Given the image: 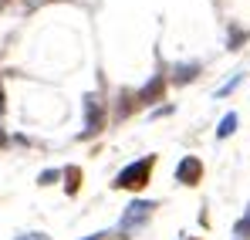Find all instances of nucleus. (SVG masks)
<instances>
[{
  "mask_svg": "<svg viewBox=\"0 0 250 240\" xmlns=\"http://www.w3.org/2000/svg\"><path fill=\"white\" fill-rule=\"evenodd\" d=\"M166 85H169V75H166V71H156L152 78L135 91V102H142V105H156V102H163Z\"/></svg>",
  "mask_w": 250,
  "mask_h": 240,
  "instance_id": "20e7f679",
  "label": "nucleus"
},
{
  "mask_svg": "<svg viewBox=\"0 0 250 240\" xmlns=\"http://www.w3.org/2000/svg\"><path fill=\"white\" fill-rule=\"evenodd\" d=\"M17 240H51L47 234H41V230H34V234H21Z\"/></svg>",
  "mask_w": 250,
  "mask_h": 240,
  "instance_id": "9b49d317",
  "label": "nucleus"
},
{
  "mask_svg": "<svg viewBox=\"0 0 250 240\" xmlns=\"http://www.w3.org/2000/svg\"><path fill=\"white\" fill-rule=\"evenodd\" d=\"M240 78H244V75H233V78H230L227 85H223V88H220V91H216V98H223V95H230V91H233V88L240 85Z\"/></svg>",
  "mask_w": 250,
  "mask_h": 240,
  "instance_id": "9d476101",
  "label": "nucleus"
},
{
  "mask_svg": "<svg viewBox=\"0 0 250 240\" xmlns=\"http://www.w3.org/2000/svg\"><path fill=\"white\" fill-rule=\"evenodd\" d=\"M0 3H3V0H0Z\"/></svg>",
  "mask_w": 250,
  "mask_h": 240,
  "instance_id": "dca6fc26",
  "label": "nucleus"
},
{
  "mask_svg": "<svg viewBox=\"0 0 250 240\" xmlns=\"http://www.w3.org/2000/svg\"><path fill=\"white\" fill-rule=\"evenodd\" d=\"M237 132V112H227L223 119H220V129H216V139H227V135H233Z\"/></svg>",
  "mask_w": 250,
  "mask_h": 240,
  "instance_id": "0eeeda50",
  "label": "nucleus"
},
{
  "mask_svg": "<svg viewBox=\"0 0 250 240\" xmlns=\"http://www.w3.org/2000/svg\"><path fill=\"white\" fill-rule=\"evenodd\" d=\"M152 169H156V156H142V159L128 162L122 173L115 176V190H132V193H139V190H146L149 186V179H152Z\"/></svg>",
  "mask_w": 250,
  "mask_h": 240,
  "instance_id": "f257e3e1",
  "label": "nucleus"
},
{
  "mask_svg": "<svg viewBox=\"0 0 250 240\" xmlns=\"http://www.w3.org/2000/svg\"><path fill=\"white\" fill-rule=\"evenodd\" d=\"M200 75V61H189V65H176V75H172V81L176 85H186V81H193Z\"/></svg>",
  "mask_w": 250,
  "mask_h": 240,
  "instance_id": "423d86ee",
  "label": "nucleus"
},
{
  "mask_svg": "<svg viewBox=\"0 0 250 240\" xmlns=\"http://www.w3.org/2000/svg\"><path fill=\"white\" fill-rule=\"evenodd\" d=\"M156 206H159V203H152V200H132L128 210L122 213V220H119V227H122V230H142L146 220L156 213Z\"/></svg>",
  "mask_w": 250,
  "mask_h": 240,
  "instance_id": "7ed1b4c3",
  "label": "nucleus"
},
{
  "mask_svg": "<svg viewBox=\"0 0 250 240\" xmlns=\"http://www.w3.org/2000/svg\"><path fill=\"white\" fill-rule=\"evenodd\" d=\"M82 109H84L82 139H91V135H98V132L105 129V119H108V112H105V105L98 102V95H84V98H82Z\"/></svg>",
  "mask_w": 250,
  "mask_h": 240,
  "instance_id": "f03ea898",
  "label": "nucleus"
},
{
  "mask_svg": "<svg viewBox=\"0 0 250 240\" xmlns=\"http://www.w3.org/2000/svg\"><path fill=\"white\" fill-rule=\"evenodd\" d=\"M186 240H200V237H186Z\"/></svg>",
  "mask_w": 250,
  "mask_h": 240,
  "instance_id": "2eb2a0df",
  "label": "nucleus"
},
{
  "mask_svg": "<svg viewBox=\"0 0 250 240\" xmlns=\"http://www.w3.org/2000/svg\"><path fill=\"white\" fill-rule=\"evenodd\" d=\"M176 179H179L183 186H196V183L203 179V162L196 159V156L179 159V166H176Z\"/></svg>",
  "mask_w": 250,
  "mask_h": 240,
  "instance_id": "39448f33",
  "label": "nucleus"
},
{
  "mask_svg": "<svg viewBox=\"0 0 250 240\" xmlns=\"http://www.w3.org/2000/svg\"><path fill=\"white\" fill-rule=\"evenodd\" d=\"M61 176H68V196H75V193H78V179H82V169H78V166H68V169H61Z\"/></svg>",
  "mask_w": 250,
  "mask_h": 240,
  "instance_id": "6e6552de",
  "label": "nucleus"
},
{
  "mask_svg": "<svg viewBox=\"0 0 250 240\" xmlns=\"http://www.w3.org/2000/svg\"><path fill=\"white\" fill-rule=\"evenodd\" d=\"M7 146V132H3V125H0V149Z\"/></svg>",
  "mask_w": 250,
  "mask_h": 240,
  "instance_id": "ddd939ff",
  "label": "nucleus"
},
{
  "mask_svg": "<svg viewBox=\"0 0 250 240\" xmlns=\"http://www.w3.org/2000/svg\"><path fill=\"white\" fill-rule=\"evenodd\" d=\"M3 109H7V102H3V88H0V115H3Z\"/></svg>",
  "mask_w": 250,
  "mask_h": 240,
  "instance_id": "4468645a",
  "label": "nucleus"
},
{
  "mask_svg": "<svg viewBox=\"0 0 250 240\" xmlns=\"http://www.w3.org/2000/svg\"><path fill=\"white\" fill-rule=\"evenodd\" d=\"M58 179H61V169H44L41 176H38L41 186H51V183H58Z\"/></svg>",
  "mask_w": 250,
  "mask_h": 240,
  "instance_id": "1a4fd4ad",
  "label": "nucleus"
},
{
  "mask_svg": "<svg viewBox=\"0 0 250 240\" xmlns=\"http://www.w3.org/2000/svg\"><path fill=\"white\" fill-rule=\"evenodd\" d=\"M105 237H108V234L102 230V234H91V237H82V240H105Z\"/></svg>",
  "mask_w": 250,
  "mask_h": 240,
  "instance_id": "f8f14e48",
  "label": "nucleus"
}]
</instances>
